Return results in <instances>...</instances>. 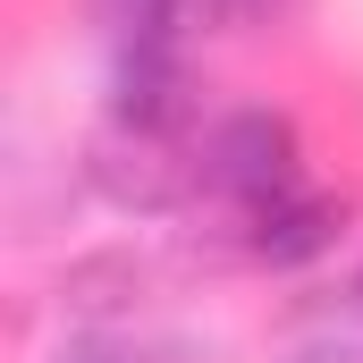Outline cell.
<instances>
[{"label":"cell","instance_id":"1","mask_svg":"<svg viewBox=\"0 0 363 363\" xmlns=\"http://www.w3.org/2000/svg\"><path fill=\"white\" fill-rule=\"evenodd\" d=\"M194 169H203L211 194H228L237 211H262L279 194H296V127H287L279 110H228V118L203 135Z\"/></svg>","mask_w":363,"mask_h":363},{"label":"cell","instance_id":"2","mask_svg":"<svg viewBox=\"0 0 363 363\" xmlns=\"http://www.w3.org/2000/svg\"><path fill=\"white\" fill-rule=\"evenodd\" d=\"M85 169H93V186H101L110 203H127V211H161V203L186 194V178H203L194 161H178L169 135H152V127H118V118L93 135Z\"/></svg>","mask_w":363,"mask_h":363},{"label":"cell","instance_id":"3","mask_svg":"<svg viewBox=\"0 0 363 363\" xmlns=\"http://www.w3.org/2000/svg\"><path fill=\"white\" fill-rule=\"evenodd\" d=\"M186 60L178 43H135V51H118V68H110V118L118 127H152V135H169L186 118Z\"/></svg>","mask_w":363,"mask_h":363},{"label":"cell","instance_id":"4","mask_svg":"<svg viewBox=\"0 0 363 363\" xmlns=\"http://www.w3.org/2000/svg\"><path fill=\"white\" fill-rule=\"evenodd\" d=\"M338 237V203L330 194H279V203H262V211H245V254L254 262H313L321 245Z\"/></svg>","mask_w":363,"mask_h":363},{"label":"cell","instance_id":"5","mask_svg":"<svg viewBox=\"0 0 363 363\" xmlns=\"http://www.w3.org/2000/svg\"><path fill=\"white\" fill-rule=\"evenodd\" d=\"M93 26L118 43V51H135V43H178V17L186 0H85Z\"/></svg>","mask_w":363,"mask_h":363},{"label":"cell","instance_id":"6","mask_svg":"<svg viewBox=\"0 0 363 363\" xmlns=\"http://www.w3.org/2000/svg\"><path fill=\"white\" fill-rule=\"evenodd\" d=\"M60 363H144V355H135L127 338H77V347H68Z\"/></svg>","mask_w":363,"mask_h":363},{"label":"cell","instance_id":"7","mask_svg":"<svg viewBox=\"0 0 363 363\" xmlns=\"http://www.w3.org/2000/svg\"><path fill=\"white\" fill-rule=\"evenodd\" d=\"M287 363H363V355L347 347V338H313V347H296Z\"/></svg>","mask_w":363,"mask_h":363}]
</instances>
